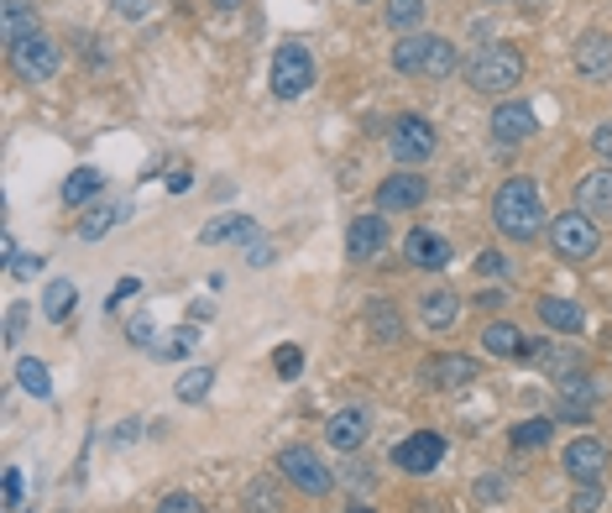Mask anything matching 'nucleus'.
<instances>
[{
  "mask_svg": "<svg viewBox=\"0 0 612 513\" xmlns=\"http://www.w3.org/2000/svg\"><path fill=\"white\" fill-rule=\"evenodd\" d=\"M493 226L508 241H534L539 237V226H545V199H539V184H534V178L514 174L508 184H497Z\"/></svg>",
  "mask_w": 612,
  "mask_h": 513,
  "instance_id": "1",
  "label": "nucleus"
},
{
  "mask_svg": "<svg viewBox=\"0 0 612 513\" xmlns=\"http://www.w3.org/2000/svg\"><path fill=\"white\" fill-rule=\"evenodd\" d=\"M393 69L398 74H414V80H451L461 69V53H455L445 38H430V32H403L393 42Z\"/></svg>",
  "mask_w": 612,
  "mask_h": 513,
  "instance_id": "2",
  "label": "nucleus"
},
{
  "mask_svg": "<svg viewBox=\"0 0 612 513\" xmlns=\"http://www.w3.org/2000/svg\"><path fill=\"white\" fill-rule=\"evenodd\" d=\"M466 84H472L476 95H508V90L524 84V53H518L514 42L476 48L472 59H466Z\"/></svg>",
  "mask_w": 612,
  "mask_h": 513,
  "instance_id": "3",
  "label": "nucleus"
},
{
  "mask_svg": "<svg viewBox=\"0 0 612 513\" xmlns=\"http://www.w3.org/2000/svg\"><path fill=\"white\" fill-rule=\"evenodd\" d=\"M550 241H555V256H566L571 268H587V262L602 252V231H597V220L581 216V210H566V216H555Z\"/></svg>",
  "mask_w": 612,
  "mask_h": 513,
  "instance_id": "4",
  "label": "nucleus"
},
{
  "mask_svg": "<svg viewBox=\"0 0 612 513\" xmlns=\"http://www.w3.org/2000/svg\"><path fill=\"white\" fill-rule=\"evenodd\" d=\"M277 472L288 477L298 493H309V498H325L330 488H336V472L319 461L315 446H288V451L277 456Z\"/></svg>",
  "mask_w": 612,
  "mask_h": 513,
  "instance_id": "5",
  "label": "nucleus"
},
{
  "mask_svg": "<svg viewBox=\"0 0 612 513\" xmlns=\"http://www.w3.org/2000/svg\"><path fill=\"white\" fill-rule=\"evenodd\" d=\"M309 84H315V59H309V48H304V42H283L273 53V95L298 100V95H309Z\"/></svg>",
  "mask_w": 612,
  "mask_h": 513,
  "instance_id": "6",
  "label": "nucleus"
},
{
  "mask_svg": "<svg viewBox=\"0 0 612 513\" xmlns=\"http://www.w3.org/2000/svg\"><path fill=\"white\" fill-rule=\"evenodd\" d=\"M388 147H393V158L403 163V168H424V163L435 158L440 137H435V126H430L424 116H403V121H393Z\"/></svg>",
  "mask_w": 612,
  "mask_h": 513,
  "instance_id": "7",
  "label": "nucleus"
},
{
  "mask_svg": "<svg viewBox=\"0 0 612 513\" xmlns=\"http://www.w3.org/2000/svg\"><path fill=\"white\" fill-rule=\"evenodd\" d=\"M59 48H53V38H42V32H32V38H21L17 48H11V69H17L27 84H48L53 74H59Z\"/></svg>",
  "mask_w": 612,
  "mask_h": 513,
  "instance_id": "8",
  "label": "nucleus"
},
{
  "mask_svg": "<svg viewBox=\"0 0 612 513\" xmlns=\"http://www.w3.org/2000/svg\"><path fill=\"white\" fill-rule=\"evenodd\" d=\"M440 461H445V440H440L435 430H414L393 446V467L409 477H430Z\"/></svg>",
  "mask_w": 612,
  "mask_h": 513,
  "instance_id": "9",
  "label": "nucleus"
},
{
  "mask_svg": "<svg viewBox=\"0 0 612 513\" xmlns=\"http://www.w3.org/2000/svg\"><path fill=\"white\" fill-rule=\"evenodd\" d=\"M430 199V184L424 174H388L377 184V210L382 216H398V210H419Z\"/></svg>",
  "mask_w": 612,
  "mask_h": 513,
  "instance_id": "10",
  "label": "nucleus"
},
{
  "mask_svg": "<svg viewBox=\"0 0 612 513\" xmlns=\"http://www.w3.org/2000/svg\"><path fill=\"white\" fill-rule=\"evenodd\" d=\"M560 467L571 472V482H602V472H608V446H602L597 435H576L571 446H566V456H560Z\"/></svg>",
  "mask_w": 612,
  "mask_h": 513,
  "instance_id": "11",
  "label": "nucleus"
},
{
  "mask_svg": "<svg viewBox=\"0 0 612 513\" xmlns=\"http://www.w3.org/2000/svg\"><path fill=\"white\" fill-rule=\"evenodd\" d=\"M539 132V121H534V111L524 105V100H503L493 111V142L497 147H524V142Z\"/></svg>",
  "mask_w": 612,
  "mask_h": 513,
  "instance_id": "12",
  "label": "nucleus"
},
{
  "mask_svg": "<svg viewBox=\"0 0 612 513\" xmlns=\"http://www.w3.org/2000/svg\"><path fill=\"white\" fill-rule=\"evenodd\" d=\"M576 74L581 80H612V32H581L576 38Z\"/></svg>",
  "mask_w": 612,
  "mask_h": 513,
  "instance_id": "13",
  "label": "nucleus"
},
{
  "mask_svg": "<svg viewBox=\"0 0 612 513\" xmlns=\"http://www.w3.org/2000/svg\"><path fill=\"white\" fill-rule=\"evenodd\" d=\"M529 362L545 377H555V383H566V377H576V373H587V362H581V346H571V341H539V346L529 352Z\"/></svg>",
  "mask_w": 612,
  "mask_h": 513,
  "instance_id": "14",
  "label": "nucleus"
},
{
  "mask_svg": "<svg viewBox=\"0 0 612 513\" xmlns=\"http://www.w3.org/2000/svg\"><path fill=\"white\" fill-rule=\"evenodd\" d=\"M382 247H388V216H382V210H377V216L372 210L356 216L351 231H346V256H351V262H372Z\"/></svg>",
  "mask_w": 612,
  "mask_h": 513,
  "instance_id": "15",
  "label": "nucleus"
},
{
  "mask_svg": "<svg viewBox=\"0 0 612 513\" xmlns=\"http://www.w3.org/2000/svg\"><path fill=\"white\" fill-rule=\"evenodd\" d=\"M403 256L414 262V268H424V273H440V268H451V241L435 237V231H424V226H414L409 237H403Z\"/></svg>",
  "mask_w": 612,
  "mask_h": 513,
  "instance_id": "16",
  "label": "nucleus"
},
{
  "mask_svg": "<svg viewBox=\"0 0 612 513\" xmlns=\"http://www.w3.org/2000/svg\"><path fill=\"white\" fill-rule=\"evenodd\" d=\"M534 310H539V320H545L550 331H560V336H581V331H587V310H581L576 299H566V294L534 299Z\"/></svg>",
  "mask_w": 612,
  "mask_h": 513,
  "instance_id": "17",
  "label": "nucleus"
},
{
  "mask_svg": "<svg viewBox=\"0 0 612 513\" xmlns=\"http://www.w3.org/2000/svg\"><path fill=\"white\" fill-rule=\"evenodd\" d=\"M576 210L592 220H612V168H597L576 184Z\"/></svg>",
  "mask_w": 612,
  "mask_h": 513,
  "instance_id": "18",
  "label": "nucleus"
},
{
  "mask_svg": "<svg viewBox=\"0 0 612 513\" xmlns=\"http://www.w3.org/2000/svg\"><path fill=\"white\" fill-rule=\"evenodd\" d=\"M419 377H424L430 388H466V383H476V362H472V356L445 352V356H430Z\"/></svg>",
  "mask_w": 612,
  "mask_h": 513,
  "instance_id": "19",
  "label": "nucleus"
},
{
  "mask_svg": "<svg viewBox=\"0 0 612 513\" xmlns=\"http://www.w3.org/2000/svg\"><path fill=\"white\" fill-rule=\"evenodd\" d=\"M482 352L497 356V362H524L534 346L524 341L518 325H508V320H487V331H482Z\"/></svg>",
  "mask_w": 612,
  "mask_h": 513,
  "instance_id": "20",
  "label": "nucleus"
},
{
  "mask_svg": "<svg viewBox=\"0 0 612 513\" xmlns=\"http://www.w3.org/2000/svg\"><path fill=\"white\" fill-rule=\"evenodd\" d=\"M325 430H330V446H336V451H356V446L372 435V415H367L361 404H351V409L330 415V425H325Z\"/></svg>",
  "mask_w": 612,
  "mask_h": 513,
  "instance_id": "21",
  "label": "nucleus"
},
{
  "mask_svg": "<svg viewBox=\"0 0 612 513\" xmlns=\"http://www.w3.org/2000/svg\"><path fill=\"white\" fill-rule=\"evenodd\" d=\"M592 409H597V388L587 383V373H576L560 383V419L571 425H592Z\"/></svg>",
  "mask_w": 612,
  "mask_h": 513,
  "instance_id": "22",
  "label": "nucleus"
},
{
  "mask_svg": "<svg viewBox=\"0 0 612 513\" xmlns=\"http://www.w3.org/2000/svg\"><path fill=\"white\" fill-rule=\"evenodd\" d=\"M225 241H257V220L252 216H215L199 226V247H225Z\"/></svg>",
  "mask_w": 612,
  "mask_h": 513,
  "instance_id": "23",
  "label": "nucleus"
},
{
  "mask_svg": "<svg viewBox=\"0 0 612 513\" xmlns=\"http://www.w3.org/2000/svg\"><path fill=\"white\" fill-rule=\"evenodd\" d=\"M126 216H131V205H126V199H95V205L84 210V220H80V241H99L105 231H116Z\"/></svg>",
  "mask_w": 612,
  "mask_h": 513,
  "instance_id": "24",
  "label": "nucleus"
},
{
  "mask_svg": "<svg viewBox=\"0 0 612 513\" xmlns=\"http://www.w3.org/2000/svg\"><path fill=\"white\" fill-rule=\"evenodd\" d=\"M419 320L430 331H451L455 320H461V294L455 289H430V294L419 299Z\"/></svg>",
  "mask_w": 612,
  "mask_h": 513,
  "instance_id": "25",
  "label": "nucleus"
},
{
  "mask_svg": "<svg viewBox=\"0 0 612 513\" xmlns=\"http://www.w3.org/2000/svg\"><path fill=\"white\" fill-rule=\"evenodd\" d=\"M367 331H372L377 346H398L403 341V315H398L393 299H372L367 304Z\"/></svg>",
  "mask_w": 612,
  "mask_h": 513,
  "instance_id": "26",
  "label": "nucleus"
},
{
  "mask_svg": "<svg viewBox=\"0 0 612 513\" xmlns=\"http://www.w3.org/2000/svg\"><path fill=\"white\" fill-rule=\"evenodd\" d=\"M32 32H38L32 6H27V0H0V42H6V53H11L21 38H32Z\"/></svg>",
  "mask_w": 612,
  "mask_h": 513,
  "instance_id": "27",
  "label": "nucleus"
},
{
  "mask_svg": "<svg viewBox=\"0 0 612 513\" xmlns=\"http://www.w3.org/2000/svg\"><path fill=\"white\" fill-rule=\"evenodd\" d=\"M99 195H105V174H99V168H80V174L63 178V205H74V210L95 205Z\"/></svg>",
  "mask_w": 612,
  "mask_h": 513,
  "instance_id": "28",
  "label": "nucleus"
},
{
  "mask_svg": "<svg viewBox=\"0 0 612 513\" xmlns=\"http://www.w3.org/2000/svg\"><path fill=\"white\" fill-rule=\"evenodd\" d=\"M74 299H80V289H74L68 278H53V283L42 289V315L53 320V325H63V320L74 315Z\"/></svg>",
  "mask_w": 612,
  "mask_h": 513,
  "instance_id": "29",
  "label": "nucleus"
},
{
  "mask_svg": "<svg viewBox=\"0 0 612 513\" xmlns=\"http://www.w3.org/2000/svg\"><path fill=\"white\" fill-rule=\"evenodd\" d=\"M17 383H21V394L53 398V377H48V362H38V356H21V362H17Z\"/></svg>",
  "mask_w": 612,
  "mask_h": 513,
  "instance_id": "30",
  "label": "nucleus"
},
{
  "mask_svg": "<svg viewBox=\"0 0 612 513\" xmlns=\"http://www.w3.org/2000/svg\"><path fill=\"white\" fill-rule=\"evenodd\" d=\"M210 388H215V367H189V373L173 383L178 404H204V398H210Z\"/></svg>",
  "mask_w": 612,
  "mask_h": 513,
  "instance_id": "31",
  "label": "nucleus"
},
{
  "mask_svg": "<svg viewBox=\"0 0 612 513\" xmlns=\"http://www.w3.org/2000/svg\"><path fill=\"white\" fill-rule=\"evenodd\" d=\"M194 346H199V325L189 320V325H178V331H168V336H162L158 346H152V352H158L162 362H178V356H189Z\"/></svg>",
  "mask_w": 612,
  "mask_h": 513,
  "instance_id": "32",
  "label": "nucleus"
},
{
  "mask_svg": "<svg viewBox=\"0 0 612 513\" xmlns=\"http://www.w3.org/2000/svg\"><path fill=\"white\" fill-rule=\"evenodd\" d=\"M424 21V0H388V27L393 32H419Z\"/></svg>",
  "mask_w": 612,
  "mask_h": 513,
  "instance_id": "33",
  "label": "nucleus"
},
{
  "mask_svg": "<svg viewBox=\"0 0 612 513\" xmlns=\"http://www.w3.org/2000/svg\"><path fill=\"white\" fill-rule=\"evenodd\" d=\"M550 435H555V419H550V415H539V419H524V425H518V430H514V446H518V451H534V446H545Z\"/></svg>",
  "mask_w": 612,
  "mask_h": 513,
  "instance_id": "34",
  "label": "nucleus"
},
{
  "mask_svg": "<svg viewBox=\"0 0 612 513\" xmlns=\"http://www.w3.org/2000/svg\"><path fill=\"white\" fill-rule=\"evenodd\" d=\"M277 509H283V498H277V488L267 477L246 482V513H277Z\"/></svg>",
  "mask_w": 612,
  "mask_h": 513,
  "instance_id": "35",
  "label": "nucleus"
},
{
  "mask_svg": "<svg viewBox=\"0 0 612 513\" xmlns=\"http://www.w3.org/2000/svg\"><path fill=\"white\" fill-rule=\"evenodd\" d=\"M273 367H277V377H283V383H294V377L304 373V352H298V346H277Z\"/></svg>",
  "mask_w": 612,
  "mask_h": 513,
  "instance_id": "36",
  "label": "nucleus"
},
{
  "mask_svg": "<svg viewBox=\"0 0 612 513\" xmlns=\"http://www.w3.org/2000/svg\"><path fill=\"white\" fill-rule=\"evenodd\" d=\"M597 503H602V493H597V482H576V493L566 509L571 513H597Z\"/></svg>",
  "mask_w": 612,
  "mask_h": 513,
  "instance_id": "37",
  "label": "nucleus"
},
{
  "mask_svg": "<svg viewBox=\"0 0 612 513\" xmlns=\"http://www.w3.org/2000/svg\"><path fill=\"white\" fill-rule=\"evenodd\" d=\"M126 341H131L137 352H152V346H158V341H152V320H147V315H137L131 325H126Z\"/></svg>",
  "mask_w": 612,
  "mask_h": 513,
  "instance_id": "38",
  "label": "nucleus"
},
{
  "mask_svg": "<svg viewBox=\"0 0 612 513\" xmlns=\"http://www.w3.org/2000/svg\"><path fill=\"white\" fill-rule=\"evenodd\" d=\"M158 513H204V503H199V498H189V493H162Z\"/></svg>",
  "mask_w": 612,
  "mask_h": 513,
  "instance_id": "39",
  "label": "nucleus"
},
{
  "mask_svg": "<svg viewBox=\"0 0 612 513\" xmlns=\"http://www.w3.org/2000/svg\"><path fill=\"white\" fill-rule=\"evenodd\" d=\"M0 503H6V509H21V472L17 467H6V477H0Z\"/></svg>",
  "mask_w": 612,
  "mask_h": 513,
  "instance_id": "40",
  "label": "nucleus"
},
{
  "mask_svg": "<svg viewBox=\"0 0 612 513\" xmlns=\"http://www.w3.org/2000/svg\"><path fill=\"white\" fill-rule=\"evenodd\" d=\"M21 331H27V304H11V310H6V346H17L21 341Z\"/></svg>",
  "mask_w": 612,
  "mask_h": 513,
  "instance_id": "41",
  "label": "nucleus"
},
{
  "mask_svg": "<svg viewBox=\"0 0 612 513\" xmlns=\"http://www.w3.org/2000/svg\"><path fill=\"white\" fill-rule=\"evenodd\" d=\"M152 6H158V0H110V11H116V17H126V21L152 17Z\"/></svg>",
  "mask_w": 612,
  "mask_h": 513,
  "instance_id": "42",
  "label": "nucleus"
},
{
  "mask_svg": "<svg viewBox=\"0 0 612 513\" xmlns=\"http://www.w3.org/2000/svg\"><path fill=\"white\" fill-rule=\"evenodd\" d=\"M476 498H482V503H503V498H508V482H503V477H482V482H476Z\"/></svg>",
  "mask_w": 612,
  "mask_h": 513,
  "instance_id": "43",
  "label": "nucleus"
},
{
  "mask_svg": "<svg viewBox=\"0 0 612 513\" xmlns=\"http://www.w3.org/2000/svg\"><path fill=\"white\" fill-rule=\"evenodd\" d=\"M476 273H482V278H503V273H508V256H503V252H482V256H476Z\"/></svg>",
  "mask_w": 612,
  "mask_h": 513,
  "instance_id": "44",
  "label": "nucleus"
},
{
  "mask_svg": "<svg viewBox=\"0 0 612 513\" xmlns=\"http://www.w3.org/2000/svg\"><path fill=\"white\" fill-rule=\"evenodd\" d=\"M592 153H597V158H602V163H608V168H612V121H608V126H597V132H592Z\"/></svg>",
  "mask_w": 612,
  "mask_h": 513,
  "instance_id": "45",
  "label": "nucleus"
},
{
  "mask_svg": "<svg viewBox=\"0 0 612 513\" xmlns=\"http://www.w3.org/2000/svg\"><path fill=\"white\" fill-rule=\"evenodd\" d=\"M42 268H48V256H17V262H11V278H38Z\"/></svg>",
  "mask_w": 612,
  "mask_h": 513,
  "instance_id": "46",
  "label": "nucleus"
},
{
  "mask_svg": "<svg viewBox=\"0 0 612 513\" xmlns=\"http://www.w3.org/2000/svg\"><path fill=\"white\" fill-rule=\"evenodd\" d=\"M137 289H141L137 278H120L116 289H110V304H105V310H110V315H116V310H120V299H131V294H137Z\"/></svg>",
  "mask_w": 612,
  "mask_h": 513,
  "instance_id": "47",
  "label": "nucleus"
},
{
  "mask_svg": "<svg viewBox=\"0 0 612 513\" xmlns=\"http://www.w3.org/2000/svg\"><path fill=\"white\" fill-rule=\"evenodd\" d=\"M273 241H252V247H246V262H252V268H267V262H273Z\"/></svg>",
  "mask_w": 612,
  "mask_h": 513,
  "instance_id": "48",
  "label": "nucleus"
},
{
  "mask_svg": "<svg viewBox=\"0 0 612 513\" xmlns=\"http://www.w3.org/2000/svg\"><path fill=\"white\" fill-rule=\"evenodd\" d=\"M137 425L141 419H120L116 435H110V446H131V440H137Z\"/></svg>",
  "mask_w": 612,
  "mask_h": 513,
  "instance_id": "49",
  "label": "nucleus"
},
{
  "mask_svg": "<svg viewBox=\"0 0 612 513\" xmlns=\"http://www.w3.org/2000/svg\"><path fill=\"white\" fill-rule=\"evenodd\" d=\"M472 304H482V310H503V304H508V294H503V289H482Z\"/></svg>",
  "mask_w": 612,
  "mask_h": 513,
  "instance_id": "50",
  "label": "nucleus"
},
{
  "mask_svg": "<svg viewBox=\"0 0 612 513\" xmlns=\"http://www.w3.org/2000/svg\"><path fill=\"white\" fill-rule=\"evenodd\" d=\"M189 184H194V174H189V168H178V174L168 178V189H173V195H183V189H189Z\"/></svg>",
  "mask_w": 612,
  "mask_h": 513,
  "instance_id": "51",
  "label": "nucleus"
},
{
  "mask_svg": "<svg viewBox=\"0 0 612 513\" xmlns=\"http://www.w3.org/2000/svg\"><path fill=\"white\" fill-rule=\"evenodd\" d=\"M210 315H215V304H210V299H194V310H189V320L199 325V320H210Z\"/></svg>",
  "mask_w": 612,
  "mask_h": 513,
  "instance_id": "52",
  "label": "nucleus"
},
{
  "mask_svg": "<svg viewBox=\"0 0 612 513\" xmlns=\"http://www.w3.org/2000/svg\"><path fill=\"white\" fill-rule=\"evenodd\" d=\"M210 6H215V11H236L241 0H210Z\"/></svg>",
  "mask_w": 612,
  "mask_h": 513,
  "instance_id": "53",
  "label": "nucleus"
},
{
  "mask_svg": "<svg viewBox=\"0 0 612 513\" xmlns=\"http://www.w3.org/2000/svg\"><path fill=\"white\" fill-rule=\"evenodd\" d=\"M346 513H372V509H367V503H351V509H346Z\"/></svg>",
  "mask_w": 612,
  "mask_h": 513,
  "instance_id": "54",
  "label": "nucleus"
},
{
  "mask_svg": "<svg viewBox=\"0 0 612 513\" xmlns=\"http://www.w3.org/2000/svg\"><path fill=\"white\" fill-rule=\"evenodd\" d=\"M361 6H372V0H361Z\"/></svg>",
  "mask_w": 612,
  "mask_h": 513,
  "instance_id": "55",
  "label": "nucleus"
}]
</instances>
